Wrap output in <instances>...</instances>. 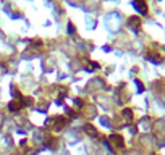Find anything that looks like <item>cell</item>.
I'll return each instance as SVG.
<instances>
[{
    "instance_id": "3",
    "label": "cell",
    "mask_w": 165,
    "mask_h": 155,
    "mask_svg": "<svg viewBox=\"0 0 165 155\" xmlns=\"http://www.w3.org/2000/svg\"><path fill=\"white\" fill-rule=\"evenodd\" d=\"M112 140H115L117 145H123V140H121V137H118V136H115V137H112Z\"/></svg>"
},
{
    "instance_id": "1",
    "label": "cell",
    "mask_w": 165,
    "mask_h": 155,
    "mask_svg": "<svg viewBox=\"0 0 165 155\" xmlns=\"http://www.w3.org/2000/svg\"><path fill=\"white\" fill-rule=\"evenodd\" d=\"M135 8L139 11L141 15H146V13H147V5H146L144 0H135Z\"/></svg>"
},
{
    "instance_id": "4",
    "label": "cell",
    "mask_w": 165,
    "mask_h": 155,
    "mask_svg": "<svg viewBox=\"0 0 165 155\" xmlns=\"http://www.w3.org/2000/svg\"><path fill=\"white\" fill-rule=\"evenodd\" d=\"M73 31H75V29H73V24L70 23V24H68V32H70V34H73Z\"/></svg>"
},
{
    "instance_id": "2",
    "label": "cell",
    "mask_w": 165,
    "mask_h": 155,
    "mask_svg": "<svg viewBox=\"0 0 165 155\" xmlns=\"http://www.w3.org/2000/svg\"><path fill=\"white\" fill-rule=\"evenodd\" d=\"M20 104H18V102H11V104H10V110H13V111H15V110H18V108H20Z\"/></svg>"
}]
</instances>
